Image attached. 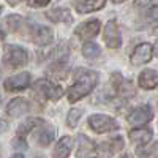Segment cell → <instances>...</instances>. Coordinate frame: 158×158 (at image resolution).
I'll return each instance as SVG.
<instances>
[{
  "label": "cell",
  "mask_w": 158,
  "mask_h": 158,
  "mask_svg": "<svg viewBox=\"0 0 158 158\" xmlns=\"http://www.w3.org/2000/svg\"><path fill=\"white\" fill-rule=\"evenodd\" d=\"M103 40L109 49H118L122 46V33L115 21L106 22L103 29Z\"/></svg>",
  "instance_id": "cell-5"
},
{
  "label": "cell",
  "mask_w": 158,
  "mask_h": 158,
  "mask_svg": "<svg viewBox=\"0 0 158 158\" xmlns=\"http://www.w3.org/2000/svg\"><path fill=\"white\" fill-rule=\"evenodd\" d=\"M82 115V109H79V108H73L70 109L68 115H67V125L70 128H74L77 123H79V118H81Z\"/></svg>",
  "instance_id": "cell-25"
},
{
  "label": "cell",
  "mask_w": 158,
  "mask_h": 158,
  "mask_svg": "<svg viewBox=\"0 0 158 158\" xmlns=\"http://www.w3.org/2000/svg\"><path fill=\"white\" fill-rule=\"evenodd\" d=\"M158 147V144H155L153 147H150V146H142V147H139L138 150H136V155H138V158H149L152 153H153V149H156Z\"/></svg>",
  "instance_id": "cell-26"
},
{
  "label": "cell",
  "mask_w": 158,
  "mask_h": 158,
  "mask_svg": "<svg viewBox=\"0 0 158 158\" xmlns=\"http://www.w3.org/2000/svg\"><path fill=\"white\" fill-rule=\"evenodd\" d=\"M48 73L56 77V79H63L67 77L68 74V63L65 60H59V62H54L51 65V68H48Z\"/></svg>",
  "instance_id": "cell-20"
},
{
  "label": "cell",
  "mask_w": 158,
  "mask_h": 158,
  "mask_svg": "<svg viewBox=\"0 0 158 158\" xmlns=\"http://www.w3.org/2000/svg\"><path fill=\"white\" fill-rule=\"evenodd\" d=\"M104 5H106V0H81L76 3V11L79 15H87V13L101 10Z\"/></svg>",
  "instance_id": "cell-18"
},
{
  "label": "cell",
  "mask_w": 158,
  "mask_h": 158,
  "mask_svg": "<svg viewBox=\"0 0 158 158\" xmlns=\"http://www.w3.org/2000/svg\"><path fill=\"white\" fill-rule=\"evenodd\" d=\"M136 6H146V5H149V3H152V0H136Z\"/></svg>",
  "instance_id": "cell-30"
},
{
  "label": "cell",
  "mask_w": 158,
  "mask_h": 158,
  "mask_svg": "<svg viewBox=\"0 0 158 158\" xmlns=\"http://www.w3.org/2000/svg\"><path fill=\"white\" fill-rule=\"evenodd\" d=\"M82 56H84L85 59H89V60H95V59H98V57L101 56V49H100V46H98L97 43L87 41V43H84V46H82Z\"/></svg>",
  "instance_id": "cell-21"
},
{
  "label": "cell",
  "mask_w": 158,
  "mask_h": 158,
  "mask_svg": "<svg viewBox=\"0 0 158 158\" xmlns=\"http://www.w3.org/2000/svg\"><path fill=\"white\" fill-rule=\"evenodd\" d=\"M49 2H51V0H27V5H29L30 8H43V6H46Z\"/></svg>",
  "instance_id": "cell-28"
},
{
  "label": "cell",
  "mask_w": 158,
  "mask_h": 158,
  "mask_svg": "<svg viewBox=\"0 0 158 158\" xmlns=\"http://www.w3.org/2000/svg\"><path fill=\"white\" fill-rule=\"evenodd\" d=\"M30 109V103L22 98V97H18V98H13L8 104H6V108H5V112L8 117H22L25 112H29Z\"/></svg>",
  "instance_id": "cell-11"
},
{
  "label": "cell",
  "mask_w": 158,
  "mask_h": 158,
  "mask_svg": "<svg viewBox=\"0 0 158 158\" xmlns=\"http://www.w3.org/2000/svg\"><path fill=\"white\" fill-rule=\"evenodd\" d=\"M21 2H24V0H6V3L11 5V6H16V5H19Z\"/></svg>",
  "instance_id": "cell-31"
},
{
  "label": "cell",
  "mask_w": 158,
  "mask_h": 158,
  "mask_svg": "<svg viewBox=\"0 0 158 158\" xmlns=\"http://www.w3.org/2000/svg\"><path fill=\"white\" fill-rule=\"evenodd\" d=\"M111 84L114 87V90L117 94H120L122 97H133L135 95V87L130 81L123 79V76L120 73H112L111 74Z\"/></svg>",
  "instance_id": "cell-10"
},
{
  "label": "cell",
  "mask_w": 158,
  "mask_h": 158,
  "mask_svg": "<svg viewBox=\"0 0 158 158\" xmlns=\"http://www.w3.org/2000/svg\"><path fill=\"white\" fill-rule=\"evenodd\" d=\"M38 158H43V156H38Z\"/></svg>",
  "instance_id": "cell-36"
},
{
  "label": "cell",
  "mask_w": 158,
  "mask_h": 158,
  "mask_svg": "<svg viewBox=\"0 0 158 158\" xmlns=\"http://www.w3.org/2000/svg\"><path fill=\"white\" fill-rule=\"evenodd\" d=\"M118 158H131L128 153H123V155H120V156H118Z\"/></svg>",
  "instance_id": "cell-35"
},
{
  "label": "cell",
  "mask_w": 158,
  "mask_h": 158,
  "mask_svg": "<svg viewBox=\"0 0 158 158\" xmlns=\"http://www.w3.org/2000/svg\"><path fill=\"white\" fill-rule=\"evenodd\" d=\"M29 62V52L18 44H5L3 48V65L6 68H21Z\"/></svg>",
  "instance_id": "cell-3"
},
{
  "label": "cell",
  "mask_w": 158,
  "mask_h": 158,
  "mask_svg": "<svg viewBox=\"0 0 158 158\" xmlns=\"http://www.w3.org/2000/svg\"><path fill=\"white\" fill-rule=\"evenodd\" d=\"M100 30H101V22L98 19H89L77 25L74 30V35L79 40H82V41H89L94 36H97L100 33Z\"/></svg>",
  "instance_id": "cell-8"
},
{
  "label": "cell",
  "mask_w": 158,
  "mask_h": 158,
  "mask_svg": "<svg viewBox=\"0 0 158 158\" xmlns=\"http://www.w3.org/2000/svg\"><path fill=\"white\" fill-rule=\"evenodd\" d=\"M87 125L95 133H108V131L118 130V123L114 117L106 114H92L87 120Z\"/></svg>",
  "instance_id": "cell-4"
},
{
  "label": "cell",
  "mask_w": 158,
  "mask_h": 158,
  "mask_svg": "<svg viewBox=\"0 0 158 158\" xmlns=\"http://www.w3.org/2000/svg\"><path fill=\"white\" fill-rule=\"evenodd\" d=\"M43 123H44V120H43V118H40V117H27V118H25V122H22L18 127V136L25 138L27 133H30L32 130H35L36 127L43 125Z\"/></svg>",
  "instance_id": "cell-19"
},
{
  "label": "cell",
  "mask_w": 158,
  "mask_h": 158,
  "mask_svg": "<svg viewBox=\"0 0 158 158\" xmlns=\"http://www.w3.org/2000/svg\"><path fill=\"white\" fill-rule=\"evenodd\" d=\"M54 139H56V128L54 127H46L44 130L40 131V135H38V144L43 147H48Z\"/></svg>",
  "instance_id": "cell-22"
},
{
  "label": "cell",
  "mask_w": 158,
  "mask_h": 158,
  "mask_svg": "<svg viewBox=\"0 0 158 158\" xmlns=\"http://www.w3.org/2000/svg\"><path fill=\"white\" fill-rule=\"evenodd\" d=\"M10 158H24V155H21V153H15V155H11Z\"/></svg>",
  "instance_id": "cell-33"
},
{
  "label": "cell",
  "mask_w": 158,
  "mask_h": 158,
  "mask_svg": "<svg viewBox=\"0 0 158 158\" xmlns=\"http://www.w3.org/2000/svg\"><path fill=\"white\" fill-rule=\"evenodd\" d=\"M32 82V76L30 73L27 71H22V73H18L15 76H11L8 79L3 81V89L5 92H21V90H25Z\"/></svg>",
  "instance_id": "cell-7"
},
{
  "label": "cell",
  "mask_w": 158,
  "mask_h": 158,
  "mask_svg": "<svg viewBox=\"0 0 158 158\" xmlns=\"http://www.w3.org/2000/svg\"><path fill=\"white\" fill-rule=\"evenodd\" d=\"M3 24H5V27H6L10 32H18V30L21 29V25L24 24V19H22V16H19V15H10V16L5 18Z\"/></svg>",
  "instance_id": "cell-23"
},
{
  "label": "cell",
  "mask_w": 158,
  "mask_h": 158,
  "mask_svg": "<svg viewBox=\"0 0 158 158\" xmlns=\"http://www.w3.org/2000/svg\"><path fill=\"white\" fill-rule=\"evenodd\" d=\"M98 84V73L87 68H76L74 71V82L70 85L67 95L70 103H76L82 100L89 94L94 92Z\"/></svg>",
  "instance_id": "cell-1"
},
{
  "label": "cell",
  "mask_w": 158,
  "mask_h": 158,
  "mask_svg": "<svg viewBox=\"0 0 158 158\" xmlns=\"http://www.w3.org/2000/svg\"><path fill=\"white\" fill-rule=\"evenodd\" d=\"M138 84L144 90H152V89L158 87V71L150 70V68L141 71V74L138 77Z\"/></svg>",
  "instance_id": "cell-13"
},
{
  "label": "cell",
  "mask_w": 158,
  "mask_h": 158,
  "mask_svg": "<svg viewBox=\"0 0 158 158\" xmlns=\"http://www.w3.org/2000/svg\"><path fill=\"white\" fill-rule=\"evenodd\" d=\"M13 147H16V149H27V141H25V138L16 135V138L13 139Z\"/></svg>",
  "instance_id": "cell-27"
},
{
  "label": "cell",
  "mask_w": 158,
  "mask_h": 158,
  "mask_svg": "<svg viewBox=\"0 0 158 158\" xmlns=\"http://www.w3.org/2000/svg\"><path fill=\"white\" fill-rule=\"evenodd\" d=\"M46 18L51 22H56V24H60V22L71 24L73 22V16H71L70 10H67V8H52L46 13Z\"/></svg>",
  "instance_id": "cell-16"
},
{
  "label": "cell",
  "mask_w": 158,
  "mask_h": 158,
  "mask_svg": "<svg viewBox=\"0 0 158 158\" xmlns=\"http://www.w3.org/2000/svg\"><path fill=\"white\" fill-rule=\"evenodd\" d=\"M97 152V146L94 144V141L89 139L85 135H79L77 136V152L76 156L77 158H84L85 155H90Z\"/></svg>",
  "instance_id": "cell-17"
},
{
  "label": "cell",
  "mask_w": 158,
  "mask_h": 158,
  "mask_svg": "<svg viewBox=\"0 0 158 158\" xmlns=\"http://www.w3.org/2000/svg\"><path fill=\"white\" fill-rule=\"evenodd\" d=\"M123 2H127V0H112V3H123Z\"/></svg>",
  "instance_id": "cell-34"
},
{
  "label": "cell",
  "mask_w": 158,
  "mask_h": 158,
  "mask_svg": "<svg viewBox=\"0 0 158 158\" xmlns=\"http://www.w3.org/2000/svg\"><path fill=\"white\" fill-rule=\"evenodd\" d=\"M52 40H54V33L46 25H38L32 30V41L36 46H48L52 43Z\"/></svg>",
  "instance_id": "cell-12"
},
{
  "label": "cell",
  "mask_w": 158,
  "mask_h": 158,
  "mask_svg": "<svg viewBox=\"0 0 158 158\" xmlns=\"http://www.w3.org/2000/svg\"><path fill=\"white\" fill-rule=\"evenodd\" d=\"M32 94L36 100H40L41 103L51 100V101H57L62 98L63 95V89L54 82L48 81V79H38L32 87Z\"/></svg>",
  "instance_id": "cell-2"
},
{
  "label": "cell",
  "mask_w": 158,
  "mask_h": 158,
  "mask_svg": "<svg viewBox=\"0 0 158 158\" xmlns=\"http://www.w3.org/2000/svg\"><path fill=\"white\" fill-rule=\"evenodd\" d=\"M153 118V111L149 104H142V106L133 109L130 114H128V123L131 127H138L141 128L142 125H147L150 120Z\"/></svg>",
  "instance_id": "cell-6"
},
{
  "label": "cell",
  "mask_w": 158,
  "mask_h": 158,
  "mask_svg": "<svg viewBox=\"0 0 158 158\" xmlns=\"http://www.w3.org/2000/svg\"><path fill=\"white\" fill-rule=\"evenodd\" d=\"M147 18H149V21L158 22V5H153V6L149 8V11H147Z\"/></svg>",
  "instance_id": "cell-29"
},
{
  "label": "cell",
  "mask_w": 158,
  "mask_h": 158,
  "mask_svg": "<svg viewBox=\"0 0 158 158\" xmlns=\"http://www.w3.org/2000/svg\"><path fill=\"white\" fill-rule=\"evenodd\" d=\"M153 56H156V57H158V40H156L155 44H153Z\"/></svg>",
  "instance_id": "cell-32"
},
{
  "label": "cell",
  "mask_w": 158,
  "mask_h": 158,
  "mask_svg": "<svg viewBox=\"0 0 158 158\" xmlns=\"http://www.w3.org/2000/svg\"><path fill=\"white\" fill-rule=\"evenodd\" d=\"M153 131L150 128H135L128 133V138L133 144H139V146H147L152 141Z\"/></svg>",
  "instance_id": "cell-14"
},
{
  "label": "cell",
  "mask_w": 158,
  "mask_h": 158,
  "mask_svg": "<svg viewBox=\"0 0 158 158\" xmlns=\"http://www.w3.org/2000/svg\"><path fill=\"white\" fill-rule=\"evenodd\" d=\"M97 153L100 158H111L114 155V150H112V146L109 141H104L101 144H98L97 146Z\"/></svg>",
  "instance_id": "cell-24"
},
{
  "label": "cell",
  "mask_w": 158,
  "mask_h": 158,
  "mask_svg": "<svg viewBox=\"0 0 158 158\" xmlns=\"http://www.w3.org/2000/svg\"><path fill=\"white\" fill-rule=\"evenodd\" d=\"M152 56H153V48L152 44L149 43H141L135 48L133 54H131V65L135 67H139V65H146L152 60Z\"/></svg>",
  "instance_id": "cell-9"
},
{
  "label": "cell",
  "mask_w": 158,
  "mask_h": 158,
  "mask_svg": "<svg viewBox=\"0 0 158 158\" xmlns=\"http://www.w3.org/2000/svg\"><path fill=\"white\" fill-rule=\"evenodd\" d=\"M71 150H73V138L71 136H63L56 144L52 156L54 158H68Z\"/></svg>",
  "instance_id": "cell-15"
}]
</instances>
